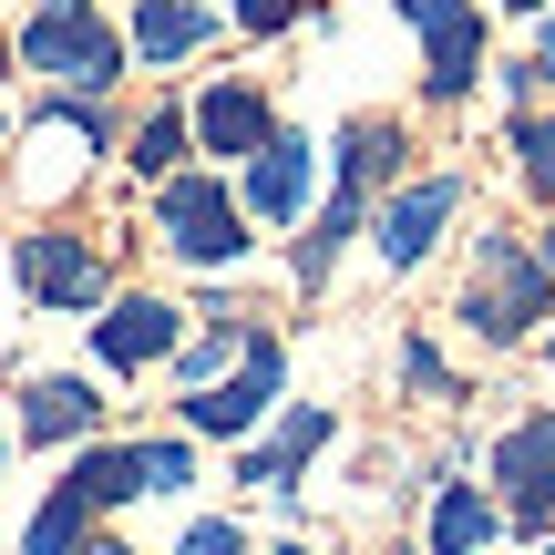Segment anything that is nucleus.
<instances>
[{"mask_svg": "<svg viewBox=\"0 0 555 555\" xmlns=\"http://www.w3.org/2000/svg\"><path fill=\"white\" fill-rule=\"evenodd\" d=\"M11 73L31 93H93L114 103L134 82V52H124V21L103 0H21L11 11Z\"/></svg>", "mask_w": 555, "mask_h": 555, "instance_id": "f257e3e1", "label": "nucleus"}, {"mask_svg": "<svg viewBox=\"0 0 555 555\" xmlns=\"http://www.w3.org/2000/svg\"><path fill=\"white\" fill-rule=\"evenodd\" d=\"M103 155H124V114L93 93H31L11 114V196L41 206L52 217L62 196H82V176H93Z\"/></svg>", "mask_w": 555, "mask_h": 555, "instance_id": "f03ea898", "label": "nucleus"}, {"mask_svg": "<svg viewBox=\"0 0 555 555\" xmlns=\"http://www.w3.org/2000/svg\"><path fill=\"white\" fill-rule=\"evenodd\" d=\"M453 319H463V339H483V350H525V339H545V319H555V268L535 258L525 227H483V237H463Z\"/></svg>", "mask_w": 555, "mask_h": 555, "instance_id": "7ed1b4c3", "label": "nucleus"}, {"mask_svg": "<svg viewBox=\"0 0 555 555\" xmlns=\"http://www.w3.org/2000/svg\"><path fill=\"white\" fill-rule=\"evenodd\" d=\"M144 237H155L165 268H185V278H237L247 258H258V227H247L227 165H185V176L144 185Z\"/></svg>", "mask_w": 555, "mask_h": 555, "instance_id": "20e7f679", "label": "nucleus"}, {"mask_svg": "<svg viewBox=\"0 0 555 555\" xmlns=\"http://www.w3.org/2000/svg\"><path fill=\"white\" fill-rule=\"evenodd\" d=\"M11 288H21L31 319H93L103 298L124 288V258H114V237H82V227H62V217H31V227H11Z\"/></svg>", "mask_w": 555, "mask_h": 555, "instance_id": "39448f33", "label": "nucleus"}, {"mask_svg": "<svg viewBox=\"0 0 555 555\" xmlns=\"http://www.w3.org/2000/svg\"><path fill=\"white\" fill-rule=\"evenodd\" d=\"M401 31L422 41V103H474L483 73H494V11L483 0H391Z\"/></svg>", "mask_w": 555, "mask_h": 555, "instance_id": "423d86ee", "label": "nucleus"}, {"mask_svg": "<svg viewBox=\"0 0 555 555\" xmlns=\"http://www.w3.org/2000/svg\"><path fill=\"white\" fill-rule=\"evenodd\" d=\"M463 206H474V185H463L453 165H412V176H401L391 196L371 206V258L391 268V278L433 268V258H442V237L463 227Z\"/></svg>", "mask_w": 555, "mask_h": 555, "instance_id": "0eeeda50", "label": "nucleus"}, {"mask_svg": "<svg viewBox=\"0 0 555 555\" xmlns=\"http://www.w3.org/2000/svg\"><path fill=\"white\" fill-rule=\"evenodd\" d=\"M278 401H288V339L258 330L227 380L176 391V433H196V442H247V433H268V422H278Z\"/></svg>", "mask_w": 555, "mask_h": 555, "instance_id": "6e6552de", "label": "nucleus"}, {"mask_svg": "<svg viewBox=\"0 0 555 555\" xmlns=\"http://www.w3.org/2000/svg\"><path fill=\"white\" fill-rule=\"evenodd\" d=\"M114 433V391L103 371H21L11 380V442L21 453H82Z\"/></svg>", "mask_w": 555, "mask_h": 555, "instance_id": "1a4fd4ad", "label": "nucleus"}, {"mask_svg": "<svg viewBox=\"0 0 555 555\" xmlns=\"http://www.w3.org/2000/svg\"><path fill=\"white\" fill-rule=\"evenodd\" d=\"M185 319H196V309H176L165 288H114L93 319H82V350H93L103 380H144V371H165V360H176Z\"/></svg>", "mask_w": 555, "mask_h": 555, "instance_id": "9d476101", "label": "nucleus"}, {"mask_svg": "<svg viewBox=\"0 0 555 555\" xmlns=\"http://www.w3.org/2000/svg\"><path fill=\"white\" fill-rule=\"evenodd\" d=\"M483 483H494L504 504V535H555V412H525L494 433V453H483Z\"/></svg>", "mask_w": 555, "mask_h": 555, "instance_id": "9b49d317", "label": "nucleus"}, {"mask_svg": "<svg viewBox=\"0 0 555 555\" xmlns=\"http://www.w3.org/2000/svg\"><path fill=\"white\" fill-rule=\"evenodd\" d=\"M319 176H330V155H319L298 124H278L258 155L237 165V206H247V227H278V237H298V227H309V206H319Z\"/></svg>", "mask_w": 555, "mask_h": 555, "instance_id": "f8f14e48", "label": "nucleus"}, {"mask_svg": "<svg viewBox=\"0 0 555 555\" xmlns=\"http://www.w3.org/2000/svg\"><path fill=\"white\" fill-rule=\"evenodd\" d=\"M185 124H196V165H227V176H237L288 114H278V93H268L258 73H217V82L185 93Z\"/></svg>", "mask_w": 555, "mask_h": 555, "instance_id": "ddd939ff", "label": "nucleus"}, {"mask_svg": "<svg viewBox=\"0 0 555 555\" xmlns=\"http://www.w3.org/2000/svg\"><path fill=\"white\" fill-rule=\"evenodd\" d=\"M330 442H339V412H330V401H278L268 433L237 442V483H247V494H298L309 463L330 453Z\"/></svg>", "mask_w": 555, "mask_h": 555, "instance_id": "4468645a", "label": "nucleus"}, {"mask_svg": "<svg viewBox=\"0 0 555 555\" xmlns=\"http://www.w3.org/2000/svg\"><path fill=\"white\" fill-rule=\"evenodd\" d=\"M401 176H412V124H401V114H350L330 134V196L380 206Z\"/></svg>", "mask_w": 555, "mask_h": 555, "instance_id": "2eb2a0df", "label": "nucleus"}, {"mask_svg": "<svg viewBox=\"0 0 555 555\" xmlns=\"http://www.w3.org/2000/svg\"><path fill=\"white\" fill-rule=\"evenodd\" d=\"M227 11H206V0H124V52H134V73H185L196 52H217Z\"/></svg>", "mask_w": 555, "mask_h": 555, "instance_id": "dca6fc26", "label": "nucleus"}, {"mask_svg": "<svg viewBox=\"0 0 555 555\" xmlns=\"http://www.w3.org/2000/svg\"><path fill=\"white\" fill-rule=\"evenodd\" d=\"M504 545V504L494 483H463L453 463L433 474V504H422V555H494Z\"/></svg>", "mask_w": 555, "mask_h": 555, "instance_id": "f3484780", "label": "nucleus"}, {"mask_svg": "<svg viewBox=\"0 0 555 555\" xmlns=\"http://www.w3.org/2000/svg\"><path fill=\"white\" fill-rule=\"evenodd\" d=\"M268 319H247L237 298H206L196 319H185V339H176V360H165V380H176V391H206V380H227L247 360V339H258Z\"/></svg>", "mask_w": 555, "mask_h": 555, "instance_id": "a211bd4d", "label": "nucleus"}, {"mask_svg": "<svg viewBox=\"0 0 555 555\" xmlns=\"http://www.w3.org/2000/svg\"><path fill=\"white\" fill-rule=\"evenodd\" d=\"M185 165H196V124H185V103L176 93L134 103V114H124V176L165 185V176H185Z\"/></svg>", "mask_w": 555, "mask_h": 555, "instance_id": "6ab92c4d", "label": "nucleus"}, {"mask_svg": "<svg viewBox=\"0 0 555 555\" xmlns=\"http://www.w3.org/2000/svg\"><path fill=\"white\" fill-rule=\"evenodd\" d=\"M93 535H103L93 494H82L73 474H52V483H41V494H31V515H21V545H11V555H82Z\"/></svg>", "mask_w": 555, "mask_h": 555, "instance_id": "aec40b11", "label": "nucleus"}, {"mask_svg": "<svg viewBox=\"0 0 555 555\" xmlns=\"http://www.w3.org/2000/svg\"><path fill=\"white\" fill-rule=\"evenodd\" d=\"M504 165H515L525 206H545V217H555V103H525V114L504 124Z\"/></svg>", "mask_w": 555, "mask_h": 555, "instance_id": "412c9836", "label": "nucleus"}, {"mask_svg": "<svg viewBox=\"0 0 555 555\" xmlns=\"http://www.w3.org/2000/svg\"><path fill=\"white\" fill-rule=\"evenodd\" d=\"M401 391L433 401V412H453V401H474V380L442 360V339H433V330H401Z\"/></svg>", "mask_w": 555, "mask_h": 555, "instance_id": "4be33fe9", "label": "nucleus"}, {"mask_svg": "<svg viewBox=\"0 0 555 555\" xmlns=\"http://www.w3.org/2000/svg\"><path fill=\"white\" fill-rule=\"evenodd\" d=\"M144 442V504L196 494V433H134Z\"/></svg>", "mask_w": 555, "mask_h": 555, "instance_id": "5701e85b", "label": "nucleus"}, {"mask_svg": "<svg viewBox=\"0 0 555 555\" xmlns=\"http://www.w3.org/2000/svg\"><path fill=\"white\" fill-rule=\"evenodd\" d=\"M319 0H227V31H247V41H278V31H298Z\"/></svg>", "mask_w": 555, "mask_h": 555, "instance_id": "b1692460", "label": "nucleus"}, {"mask_svg": "<svg viewBox=\"0 0 555 555\" xmlns=\"http://www.w3.org/2000/svg\"><path fill=\"white\" fill-rule=\"evenodd\" d=\"M176 555H247V525H237V515H185Z\"/></svg>", "mask_w": 555, "mask_h": 555, "instance_id": "393cba45", "label": "nucleus"}, {"mask_svg": "<svg viewBox=\"0 0 555 555\" xmlns=\"http://www.w3.org/2000/svg\"><path fill=\"white\" fill-rule=\"evenodd\" d=\"M535 73H545V93H555V11L535 21Z\"/></svg>", "mask_w": 555, "mask_h": 555, "instance_id": "a878e982", "label": "nucleus"}, {"mask_svg": "<svg viewBox=\"0 0 555 555\" xmlns=\"http://www.w3.org/2000/svg\"><path fill=\"white\" fill-rule=\"evenodd\" d=\"M483 11H515V21H545L555 0H483Z\"/></svg>", "mask_w": 555, "mask_h": 555, "instance_id": "bb28decb", "label": "nucleus"}, {"mask_svg": "<svg viewBox=\"0 0 555 555\" xmlns=\"http://www.w3.org/2000/svg\"><path fill=\"white\" fill-rule=\"evenodd\" d=\"M82 555H134V545H124V535H114V525H103V535H93V545H82Z\"/></svg>", "mask_w": 555, "mask_h": 555, "instance_id": "cd10ccee", "label": "nucleus"}, {"mask_svg": "<svg viewBox=\"0 0 555 555\" xmlns=\"http://www.w3.org/2000/svg\"><path fill=\"white\" fill-rule=\"evenodd\" d=\"M535 258H545V268H555V217H545V227H535Z\"/></svg>", "mask_w": 555, "mask_h": 555, "instance_id": "c85d7f7f", "label": "nucleus"}, {"mask_svg": "<svg viewBox=\"0 0 555 555\" xmlns=\"http://www.w3.org/2000/svg\"><path fill=\"white\" fill-rule=\"evenodd\" d=\"M0 185H11V114H0Z\"/></svg>", "mask_w": 555, "mask_h": 555, "instance_id": "c756f323", "label": "nucleus"}, {"mask_svg": "<svg viewBox=\"0 0 555 555\" xmlns=\"http://www.w3.org/2000/svg\"><path fill=\"white\" fill-rule=\"evenodd\" d=\"M11 453H21V442H11V422H0V483H11Z\"/></svg>", "mask_w": 555, "mask_h": 555, "instance_id": "7c9ffc66", "label": "nucleus"}, {"mask_svg": "<svg viewBox=\"0 0 555 555\" xmlns=\"http://www.w3.org/2000/svg\"><path fill=\"white\" fill-rule=\"evenodd\" d=\"M268 555H319V545H298V535H278V545H268Z\"/></svg>", "mask_w": 555, "mask_h": 555, "instance_id": "2f4dec72", "label": "nucleus"}, {"mask_svg": "<svg viewBox=\"0 0 555 555\" xmlns=\"http://www.w3.org/2000/svg\"><path fill=\"white\" fill-rule=\"evenodd\" d=\"M535 350H545V360H555V319H545V339H535Z\"/></svg>", "mask_w": 555, "mask_h": 555, "instance_id": "473e14b6", "label": "nucleus"}, {"mask_svg": "<svg viewBox=\"0 0 555 555\" xmlns=\"http://www.w3.org/2000/svg\"><path fill=\"white\" fill-rule=\"evenodd\" d=\"M545 555H555V535H545Z\"/></svg>", "mask_w": 555, "mask_h": 555, "instance_id": "72a5a7b5", "label": "nucleus"}, {"mask_svg": "<svg viewBox=\"0 0 555 555\" xmlns=\"http://www.w3.org/2000/svg\"><path fill=\"white\" fill-rule=\"evenodd\" d=\"M494 555H504V545H494Z\"/></svg>", "mask_w": 555, "mask_h": 555, "instance_id": "f704fd0d", "label": "nucleus"}]
</instances>
